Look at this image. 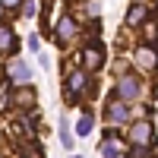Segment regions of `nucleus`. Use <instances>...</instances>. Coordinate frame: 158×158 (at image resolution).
<instances>
[{
    "instance_id": "5",
    "label": "nucleus",
    "mask_w": 158,
    "mask_h": 158,
    "mask_svg": "<svg viewBox=\"0 0 158 158\" xmlns=\"http://www.w3.org/2000/svg\"><path fill=\"white\" fill-rule=\"evenodd\" d=\"M108 117H111L114 123H123L127 117H130V104H123V98H114L111 108H108Z\"/></svg>"
},
{
    "instance_id": "16",
    "label": "nucleus",
    "mask_w": 158,
    "mask_h": 158,
    "mask_svg": "<svg viewBox=\"0 0 158 158\" xmlns=\"http://www.w3.org/2000/svg\"><path fill=\"white\" fill-rule=\"evenodd\" d=\"M117 158H120V155H117Z\"/></svg>"
},
{
    "instance_id": "2",
    "label": "nucleus",
    "mask_w": 158,
    "mask_h": 158,
    "mask_svg": "<svg viewBox=\"0 0 158 158\" xmlns=\"http://www.w3.org/2000/svg\"><path fill=\"white\" fill-rule=\"evenodd\" d=\"M10 79H13V85H25L32 79V67L25 60H13L10 63Z\"/></svg>"
},
{
    "instance_id": "15",
    "label": "nucleus",
    "mask_w": 158,
    "mask_h": 158,
    "mask_svg": "<svg viewBox=\"0 0 158 158\" xmlns=\"http://www.w3.org/2000/svg\"><path fill=\"white\" fill-rule=\"evenodd\" d=\"M19 3H22V0H3V6H10V10H13V6H19Z\"/></svg>"
},
{
    "instance_id": "10",
    "label": "nucleus",
    "mask_w": 158,
    "mask_h": 158,
    "mask_svg": "<svg viewBox=\"0 0 158 158\" xmlns=\"http://www.w3.org/2000/svg\"><path fill=\"white\" fill-rule=\"evenodd\" d=\"M57 35H60V41H67V38H73V35H76V25H73V19H70V16H63V19L57 22Z\"/></svg>"
},
{
    "instance_id": "13",
    "label": "nucleus",
    "mask_w": 158,
    "mask_h": 158,
    "mask_svg": "<svg viewBox=\"0 0 158 158\" xmlns=\"http://www.w3.org/2000/svg\"><path fill=\"white\" fill-rule=\"evenodd\" d=\"M117 155H120V152H117V142H101V158H117Z\"/></svg>"
},
{
    "instance_id": "9",
    "label": "nucleus",
    "mask_w": 158,
    "mask_h": 158,
    "mask_svg": "<svg viewBox=\"0 0 158 158\" xmlns=\"http://www.w3.org/2000/svg\"><path fill=\"white\" fill-rule=\"evenodd\" d=\"M136 63H139V67H142V70H152V67H155V63H158V57L152 54V51H149V48H139V51H136Z\"/></svg>"
},
{
    "instance_id": "11",
    "label": "nucleus",
    "mask_w": 158,
    "mask_h": 158,
    "mask_svg": "<svg viewBox=\"0 0 158 158\" xmlns=\"http://www.w3.org/2000/svg\"><path fill=\"white\" fill-rule=\"evenodd\" d=\"M60 142H63V146H73V136H70V123H67V117H60Z\"/></svg>"
},
{
    "instance_id": "4",
    "label": "nucleus",
    "mask_w": 158,
    "mask_h": 158,
    "mask_svg": "<svg viewBox=\"0 0 158 158\" xmlns=\"http://www.w3.org/2000/svg\"><path fill=\"white\" fill-rule=\"evenodd\" d=\"M146 19H149V6L146 3H133V6H130V13H127V25H130V29L142 25Z\"/></svg>"
},
{
    "instance_id": "3",
    "label": "nucleus",
    "mask_w": 158,
    "mask_h": 158,
    "mask_svg": "<svg viewBox=\"0 0 158 158\" xmlns=\"http://www.w3.org/2000/svg\"><path fill=\"white\" fill-rule=\"evenodd\" d=\"M130 139H133L139 149H142V146H149V142H152V127H149L146 120H139L133 130H130Z\"/></svg>"
},
{
    "instance_id": "17",
    "label": "nucleus",
    "mask_w": 158,
    "mask_h": 158,
    "mask_svg": "<svg viewBox=\"0 0 158 158\" xmlns=\"http://www.w3.org/2000/svg\"><path fill=\"white\" fill-rule=\"evenodd\" d=\"M76 158H79V155H76Z\"/></svg>"
},
{
    "instance_id": "8",
    "label": "nucleus",
    "mask_w": 158,
    "mask_h": 158,
    "mask_svg": "<svg viewBox=\"0 0 158 158\" xmlns=\"http://www.w3.org/2000/svg\"><path fill=\"white\" fill-rule=\"evenodd\" d=\"M101 60H104V54H101L98 48H89V51H85V57H82L85 70H98V67H101Z\"/></svg>"
},
{
    "instance_id": "6",
    "label": "nucleus",
    "mask_w": 158,
    "mask_h": 158,
    "mask_svg": "<svg viewBox=\"0 0 158 158\" xmlns=\"http://www.w3.org/2000/svg\"><path fill=\"white\" fill-rule=\"evenodd\" d=\"M85 79H89V76H85L82 70H76V73H70V82H67V95H70V98H73V92L79 95V92L85 89Z\"/></svg>"
},
{
    "instance_id": "14",
    "label": "nucleus",
    "mask_w": 158,
    "mask_h": 158,
    "mask_svg": "<svg viewBox=\"0 0 158 158\" xmlns=\"http://www.w3.org/2000/svg\"><path fill=\"white\" fill-rule=\"evenodd\" d=\"M35 10H38V6H35V0H25V3H22V13H25V19H32V16H35Z\"/></svg>"
},
{
    "instance_id": "1",
    "label": "nucleus",
    "mask_w": 158,
    "mask_h": 158,
    "mask_svg": "<svg viewBox=\"0 0 158 158\" xmlns=\"http://www.w3.org/2000/svg\"><path fill=\"white\" fill-rule=\"evenodd\" d=\"M139 79L136 76H120L117 79V98H139Z\"/></svg>"
},
{
    "instance_id": "7",
    "label": "nucleus",
    "mask_w": 158,
    "mask_h": 158,
    "mask_svg": "<svg viewBox=\"0 0 158 158\" xmlns=\"http://www.w3.org/2000/svg\"><path fill=\"white\" fill-rule=\"evenodd\" d=\"M13 48H16V38H13V29H10V25H0V51H3V54H10Z\"/></svg>"
},
{
    "instance_id": "12",
    "label": "nucleus",
    "mask_w": 158,
    "mask_h": 158,
    "mask_svg": "<svg viewBox=\"0 0 158 158\" xmlns=\"http://www.w3.org/2000/svg\"><path fill=\"white\" fill-rule=\"evenodd\" d=\"M76 133H79V136H89V133H92V114H82V117H79Z\"/></svg>"
}]
</instances>
